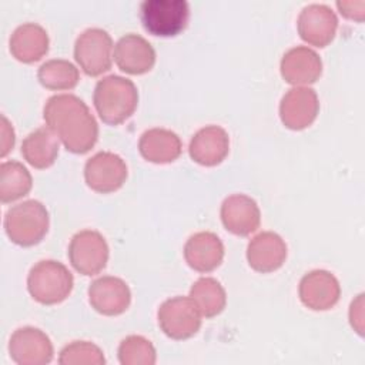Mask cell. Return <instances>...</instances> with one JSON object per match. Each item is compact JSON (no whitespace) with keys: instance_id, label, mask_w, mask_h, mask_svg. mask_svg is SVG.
<instances>
[{"instance_id":"obj_24","label":"cell","mask_w":365,"mask_h":365,"mask_svg":"<svg viewBox=\"0 0 365 365\" xmlns=\"http://www.w3.org/2000/svg\"><path fill=\"white\" fill-rule=\"evenodd\" d=\"M190 297L205 318H212L222 312L227 304V294L221 282L212 277L198 278L190 289Z\"/></svg>"},{"instance_id":"obj_28","label":"cell","mask_w":365,"mask_h":365,"mask_svg":"<svg viewBox=\"0 0 365 365\" xmlns=\"http://www.w3.org/2000/svg\"><path fill=\"white\" fill-rule=\"evenodd\" d=\"M61 365H103L104 354L100 346L90 341H73L67 344L58 355Z\"/></svg>"},{"instance_id":"obj_20","label":"cell","mask_w":365,"mask_h":365,"mask_svg":"<svg viewBox=\"0 0 365 365\" xmlns=\"http://www.w3.org/2000/svg\"><path fill=\"white\" fill-rule=\"evenodd\" d=\"M185 262L198 272L214 271L224 258V244L220 237L211 231L192 234L184 244Z\"/></svg>"},{"instance_id":"obj_3","label":"cell","mask_w":365,"mask_h":365,"mask_svg":"<svg viewBox=\"0 0 365 365\" xmlns=\"http://www.w3.org/2000/svg\"><path fill=\"white\" fill-rule=\"evenodd\" d=\"M3 225L11 242L21 247H31L46 237L50 217L43 202L27 200L6 211Z\"/></svg>"},{"instance_id":"obj_21","label":"cell","mask_w":365,"mask_h":365,"mask_svg":"<svg viewBox=\"0 0 365 365\" xmlns=\"http://www.w3.org/2000/svg\"><path fill=\"white\" fill-rule=\"evenodd\" d=\"M48 34L46 29L37 23L27 21L17 26L9 40L11 56L26 64L38 61L48 51Z\"/></svg>"},{"instance_id":"obj_5","label":"cell","mask_w":365,"mask_h":365,"mask_svg":"<svg viewBox=\"0 0 365 365\" xmlns=\"http://www.w3.org/2000/svg\"><path fill=\"white\" fill-rule=\"evenodd\" d=\"M190 17L185 0H144L140 4V19L144 29L160 37H173L181 33Z\"/></svg>"},{"instance_id":"obj_16","label":"cell","mask_w":365,"mask_h":365,"mask_svg":"<svg viewBox=\"0 0 365 365\" xmlns=\"http://www.w3.org/2000/svg\"><path fill=\"white\" fill-rule=\"evenodd\" d=\"M114 61L127 74H144L155 63V50L143 36L127 33L114 46Z\"/></svg>"},{"instance_id":"obj_14","label":"cell","mask_w":365,"mask_h":365,"mask_svg":"<svg viewBox=\"0 0 365 365\" xmlns=\"http://www.w3.org/2000/svg\"><path fill=\"white\" fill-rule=\"evenodd\" d=\"M88 302L100 314L114 317L123 314L131 302L127 282L118 277L103 275L88 285Z\"/></svg>"},{"instance_id":"obj_7","label":"cell","mask_w":365,"mask_h":365,"mask_svg":"<svg viewBox=\"0 0 365 365\" xmlns=\"http://www.w3.org/2000/svg\"><path fill=\"white\" fill-rule=\"evenodd\" d=\"M74 58L80 68L91 77L110 70L113 63V38L101 27H88L74 43Z\"/></svg>"},{"instance_id":"obj_18","label":"cell","mask_w":365,"mask_h":365,"mask_svg":"<svg viewBox=\"0 0 365 365\" xmlns=\"http://www.w3.org/2000/svg\"><path fill=\"white\" fill-rule=\"evenodd\" d=\"M287 244L274 231H262L254 235L247 245V261L254 271L272 272L287 259Z\"/></svg>"},{"instance_id":"obj_8","label":"cell","mask_w":365,"mask_h":365,"mask_svg":"<svg viewBox=\"0 0 365 365\" xmlns=\"http://www.w3.org/2000/svg\"><path fill=\"white\" fill-rule=\"evenodd\" d=\"M67 254L73 268L90 277L106 268L110 250L101 232L96 230H81L71 237Z\"/></svg>"},{"instance_id":"obj_9","label":"cell","mask_w":365,"mask_h":365,"mask_svg":"<svg viewBox=\"0 0 365 365\" xmlns=\"http://www.w3.org/2000/svg\"><path fill=\"white\" fill-rule=\"evenodd\" d=\"M127 174L125 161L111 151H98L84 164L86 184L101 194L117 191L125 182Z\"/></svg>"},{"instance_id":"obj_22","label":"cell","mask_w":365,"mask_h":365,"mask_svg":"<svg viewBox=\"0 0 365 365\" xmlns=\"http://www.w3.org/2000/svg\"><path fill=\"white\" fill-rule=\"evenodd\" d=\"M182 150L181 140L177 133L154 127L145 130L138 140V151L150 163L167 164L175 161Z\"/></svg>"},{"instance_id":"obj_31","label":"cell","mask_w":365,"mask_h":365,"mask_svg":"<svg viewBox=\"0 0 365 365\" xmlns=\"http://www.w3.org/2000/svg\"><path fill=\"white\" fill-rule=\"evenodd\" d=\"M14 130L11 123L7 120L6 115H1V148H0V155L6 157L10 150L14 145Z\"/></svg>"},{"instance_id":"obj_11","label":"cell","mask_w":365,"mask_h":365,"mask_svg":"<svg viewBox=\"0 0 365 365\" xmlns=\"http://www.w3.org/2000/svg\"><path fill=\"white\" fill-rule=\"evenodd\" d=\"M299 37L315 47L328 46L336 33L338 17L335 11L322 3H311L305 6L297 19Z\"/></svg>"},{"instance_id":"obj_15","label":"cell","mask_w":365,"mask_h":365,"mask_svg":"<svg viewBox=\"0 0 365 365\" xmlns=\"http://www.w3.org/2000/svg\"><path fill=\"white\" fill-rule=\"evenodd\" d=\"M220 215L225 230L240 237L255 232L261 222V211L257 201L245 194L228 195L221 204Z\"/></svg>"},{"instance_id":"obj_26","label":"cell","mask_w":365,"mask_h":365,"mask_svg":"<svg viewBox=\"0 0 365 365\" xmlns=\"http://www.w3.org/2000/svg\"><path fill=\"white\" fill-rule=\"evenodd\" d=\"M40 84L48 90H71L80 80L78 68L68 60L51 58L37 70Z\"/></svg>"},{"instance_id":"obj_10","label":"cell","mask_w":365,"mask_h":365,"mask_svg":"<svg viewBox=\"0 0 365 365\" xmlns=\"http://www.w3.org/2000/svg\"><path fill=\"white\" fill-rule=\"evenodd\" d=\"M9 354L19 365H46L51 362L54 349L46 332L36 327H21L10 336Z\"/></svg>"},{"instance_id":"obj_6","label":"cell","mask_w":365,"mask_h":365,"mask_svg":"<svg viewBox=\"0 0 365 365\" xmlns=\"http://www.w3.org/2000/svg\"><path fill=\"white\" fill-rule=\"evenodd\" d=\"M202 315L191 297H173L165 299L157 311L161 331L171 339H187L195 335L201 327Z\"/></svg>"},{"instance_id":"obj_17","label":"cell","mask_w":365,"mask_h":365,"mask_svg":"<svg viewBox=\"0 0 365 365\" xmlns=\"http://www.w3.org/2000/svg\"><path fill=\"white\" fill-rule=\"evenodd\" d=\"M279 71L287 83L308 86L321 77L322 60L315 50L307 46H295L284 53Z\"/></svg>"},{"instance_id":"obj_25","label":"cell","mask_w":365,"mask_h":365,"mask_svg":"<svg viewBox=\"0 0 365 365\" xmlns=\"http://www.w3.org/2000/svg\"><path fill=\"white\" fill-rule=\"evenodd\" d=\"M33 178L30 171L19 161H3L0 165V200L16 201L30 192Z\"/></svg>"},{"instance_id":"obj_2","label":"cell","mask_w":365,"mask_h":365,"mask_svg":"<svg viewBox=\"0 0 365 365\" xmlns=\"http://www.w3.org/2000/svg\"><path fill=\"white\" fill-rule=\"evenodd\" d=\"M93 103L103 123L118 125L134 114L138 104V91L130 78L110 74L97 81Z\"/></svg>"},{"instance_id":"obj_4","label":"cell","mask_w":365,"mask_h":365,"mask_svg":"<svg viewBox=\"0 0 365 365\" xmlns=\"http://www.w3.org/2000/svg\"><path fill=\"white\" fill-rule=\"evenodd\" d=\"M74 278L71 271L60 261L41 259L27 275V291L34 301L43 305L63 302L71 292Z\"/></svg>"},{"instance_id":"obj_27","label":"cell","mask_w":365,"mask_h":365,"mask_svg":"<svg viewBox=\"0 0 365 365\" xmlns=\"http://www.w3.org/2000/svg\"><path fill=\"white\" fill-rule=\"evenodd\" d=\"M155 348L141 335H128L118 345V362L121 365H154Z\"/></svg>"},{"instance_id":"obj_19","label":"cell","mask_w":365,"mask_h":365,"mask_svg":"<svg viewBox=\"0 0 365 365\" xmlns=\"http://www.w3.org/2000/svg\"><path fill=\"white\" fill-rule=\"evenodd\" d=\"M230 151L228 133L220 125H205L190 140V157L200 165L214 167L220 164Z\"/></svg>"},{"instance_id":"obj_1","label":"cell","mask_w":365,"mask_h":365,"mask_svg":"<svg viewBox=\"0 0 365 365\" xmlns=\"http://www.w3.org/2000/svg\"><path fill=\"white\" fill-rule=\"evenodd\" d=\"M43 118L70 153L84 154L97 143V120L88 106L76 94L63 93L48 97L43 108Z\"/></svg>"},{"instance_id":"obj_12","label":"cell","mask_w":365,"mask_h":365,"mask_svg":"<svg viewBox=\"0 0 365 365\" xmlns=\"http://www.w3.org/2000/svg\"><path fill=\"white\" fill-rule=\"evenodd\" d=\"M319 111L317 91L308 86H294L279 101V118L289 130H304L311 125Z\"/></svg>"},{"instance_id":"obj_23","label":"cell","mask_w":365,"mask_h":365,"mask_svg":"<svg viewBox=\"0 0 365 365\" xmlns=\"http://www.w3.org/2000/svg\"><path fill=\"white\" fill-rule=\"evenodd\" d=\"M58 137L47 127H38L29 133L21 143L23 158L34 168H47L54 164L60 143Z\"/></svg>"},{"instance_id":"obj_30","label":"cell","mask_w":365,"mask_h":365,"mask_svg":"<svg viewBox=\"0 0 365 365\" xmlns=\"http://www.w3.org/2000/svg\"><path fill=\"white\" fill-rule=\"evenodd\" d=\"M349 322L358 335H364V294L356 295L349 305Z\"/></svg>"},{"instance_id":"obj_29","label":"cell","mask_w":365,"mask_h":365,"mask_svg":"<svg viewBox=\"0 0 365 365\" xmlns=\"http://www.w3.org/2000/svg\"><path fill=\"white\" fill-rule=\"evenodd\" d=\"M336 7L344 17L356 20V21H364V17H365L364 0H338Z\"/></svg>"},{"instance_id":"obj_13","label":"cell","mask_w":365,"mask_h":365,"mask_svg":"<svg viewBox=\"0 0 365 365\" xmlns=\"http://www.w3.org/2000/svg\"><path fill=\"white\" fill-rule=\"evenodd\" d=\"M298 295L307 308L327 311L339 301L341 285L332 272L327 269H312L301 278Z\"/></svg>"}]
</instances>
